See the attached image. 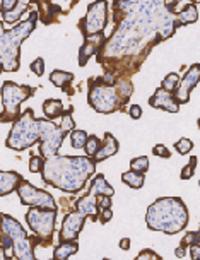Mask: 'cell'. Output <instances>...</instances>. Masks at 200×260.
I'll list each match as a JSON object with an SVG mask.
<instances>
[{"mask_svg":"<svg viewBox=\"0 0 200 260\" xmlns=\"http://www.w3.org/2000/svg\"><path fill=\"white\" fill-rule=\"evenodd\" d=\"M178 86H180V76L176 72L168 74L161 82V89H164L166 92H171V94H175Z\"/></svg>","mask_w":200,"mask_h":260,"instance_id":"83f0119b","label":"cell"},{"mask_svg":"<svg viewBox=\"0 0 200 260\" xmlns=\"http://www.w3.org/2000/svg\"><path fill=\"white\" fill-rule=\"evenodd\" d=\"M176 21H178V26H187V24H193V22L198 21V4H185L183 7L180 9L178 14H176Z\"/></svg>","mask_w":200,"mask_h":260,"instance_id":"44dd1931","label":"cell"},{"mask_svg":"<svg viewBox=\"0 0 200 260\" xmlns=\"http://www.w3.org/2000/svg\"><path fill=\"white\" fill-rule=\"evenodd\" d=\"M22 176L17 171H0V197L16 192Z\"/></svg>","mask_w":200,"mask_h":260,"instance_id":"d6986e66","label":"cell"},{"mask_svg":"<svg viewBox=\"0 0 200 260\" xmlns=\"http://www.w3.org/2000/svg\"><path fill=\"white\" fill-rule=\"evenodd\" d=\"M128 115H130V118H134V120H139L142 117V108L139 105H132V106H128Z\"/></svg>","mask_w":200,"mask_h":260,"instance_id":"7bdbcfd3","label":"cell"},{"mask_svg":"<svg viewBox=\"0 0 200 260\" xmlns=\"http://www.w3.org/2000/svg\"><path fill=\"white\" fill-rule=\"evenodd\" d=\"M40 123V156L43 159H48L52 156L58 154L60 146L63 144V139L67 134L58 127L57 123L50 122L46 118H38Z\"/></svg>","mask_w":200,"mask_h":260,"instance_id":"30bf717a","label":"cell"},{"mask_svg":"<svg viewBox=\"0 0 200 260\" xmlns=\"http://www.w3.org/2000/svg\"><path fill=\"white\" fill-rule=\"evenodd\" d=\"M29 7H31L29 2H17V6L14 7L11 12L2 14V19L6 21L7 24H16V22L21 19L22 14H24L26 11H29Z\"/></svg>","mask_w":200,"mask_h":260,"instance_id":"d4e9b609","label":"cell"},{"mask_svg":"<svg viewBox=\"0 0 200 260\" xmlns=\"http://www.w3.org/2000/svg\"><path fill=\"white\" fill-rule=\"evenodd\" d=\"M180 247H200V233L198 231H188L180 241Z\"/></svg>","mask_w":200,"mask_h":260,"instance_id":"d6a6232c","label":"cell"},{"mask_svg":"<svg viewBox=\"0 0 200 260\" xmlns=\"http://www.w3.org/2000/svg\"><path fill=\"white\" fill-rule=\"evenodd\" d=\"M193 149V142L187 137H181L180 141L175 142V151H178L180 154H188Z\"/></svg>","mask_w":200,"mask_h":260,"instance_id":"e575fe53","label":"cell"},{"mask_svg":"<svg viewBox=\"0 0 200 260\" xmlns=\"http://www.w3.org/2000/svg\"><path fill=\"white\" fill-rule=\"evenodd\" d=\"M38 12L29 11L27 19L21 21L12 29L6 31L4 22L0 21V74L16 72L21 67V45L32 31L36 29Z\"/></svg>","mask_w":200,"mask_h":260,"instance_id":"277c9868","label":"cell"},{"mask_svg":"<svg viewBox=\"0 0 200 260\" xmlns=\"http://www.w3.org/2000/svg\"><path fill=\"white\" fill-rule=\"evenodd\" d=\"M89 192L94 193V195H108V197H113L115 193V188L106 182L105 175L103 173H97L91 182V187H89Z\"/></svg>","mask_w":200,"mask_h":260,"instance_id":"603a6c76","label":"cell"},{"mask_svg":"<svg viewBox=\"0 0 200 260\" xmlns=\"http://www.w3.org/2000/svg\"><path fill=\"white\" fill-rule=\"evenodd\" d=\"M86 224V216L79 214L77 211L69 212L62 222V230H60L58 241H74L79 238V233Z\"/></svg>","mask_w":200,"mask_h":260,"instance_id":"5bb4252c","label":"cell"},{"mask_svg":"<svg viewBox=\"0 0 200 260\" xmlns=\"http://www.w3.org/2000/svg\"><path fill=\"white\" fill-rule=\"evenodd\" d=\"M185 255H187V248H185V247H178L175 250V257L176 258H183Z\"/></svg>","mask_w":200,"mask_h":260,"instance_id":"f6af8a7d","label":"cell"},{"mask_svg":"<svg viewBox=\"0 0 200 260\" xmlns=\"http://www.w3.org/2000/svg\"><path fill=\"white\" fill-rule=\"evenodd\" d=\"M0 230L12 240V252L17 260H38L35 255V247L29 241V236L21 226V222L12 216L0 212Z\"/></svg>","mask_w":200,"mask_h":260,"instance_id":"ba28073f","label":"cell"},{"mask_svg":"<svg viewBox=\"0 0 200 260\" xmlns=\"http://www.w3.org/2000/svg\"><path fill=\"white\" fill-rule=\"evenodd\" d=\"M0 260H12L11 257H7V253H6V250H4L2 247H0Z\"/></svg>","mask_w":200,"mask_h":260,"instance_id":"7dc6e473","label":"cell"},{"mask_svg":"<svg viewBox=\"0 0 200 260\" xmlns=\"http://www.w3.org/2000/svg\"><path fill=\"white\" fill-rule=\"evenodd\" d=\"M111 217H113V211H111V209H103V211H99V214H97V221H99L101 224H106Z\"/></svg>","mask_w":200,"mask_h":260,"instance_id":"b9f144b4","label":"cell"},{"mask_svg":"<svg viewBox=\"0 0 200 260\" xmlns=\"http://www.w3.org/2000/svg\"><path fill=\"white\" fill-rule=\"evenodd\" d=\"M122 182L125 185H128L130 188H142L144 187V182H146V176L142 173H136V171H125L122 173Z\"/></svg>","mask_w":200,"mask_h":260,"instance_id":"4316f807","label":"cell"},{"mask_svg":"<svg viewBox=\"0 0 200 260\" xmlns=\"http://www.w3.org/2000/svg\"><path fill=\"white\" fill-rule=\"evenodd\" d=\"M16 193L19 195V201L22 206L29 207H38V209H48V211H58V206L52 197V193H48L46 190L32 187L31 182H27L26 178L21 180V183L17 185Z\"/></svg>","mask_w":200,"mask_h":260,"instance_id":"7c38bea8","label":"cell"},{"mask_svg":"<svg viewBox=\"0 0 200 260\" xmlns=\"http://www.w3.org/2000/svg\"><path fill=\"white\" fill-rule=\"evenodd\" d=\"M36 92V87L27 84H16L12 81H6L0 87L4 111L0 113V123L16 122L21 117V105Z\"/></svg>","mask_w":200,"mask_h":260,"instance_id":"52a82bcc","label":"cell"},{"mask_svg":"<svg viewBox=\"0 0 200 260\" xmlns=\"http://www.w3.org/2000/svg\"><path fill=\"white\" fill-rule=\"evenodd\" d=\"M120 248H122V250H128L130 248V238H122V240H120Z\"/></svg>","mask_w":200,"mask_h":260,"instance_id":"bcb514c9","label":"cell"},{"mask_svg":"<svg viewBox=\"0 0 200 260\" xmlns=\"http://www.w3.org/2000/svg\"><path fill=\"white\" fill-rule=\"evenodd\" d=\"M72 111H74V106H71L69 110H63V115L60 118H62V123L58 125L60 128L63 130L65 134H71L74 128H76V122H74L72 118Z\"/></svg>","mask_w":200,"mask_h":260,"instance_id":"f546056e","label":"cell"},{"mask_svg":"<svg viewBox=\"0 0 200 260\" xmlns=\"http://www.w3.org/2000/svg\"><path fill=\"white\" fill-rule=\"evenodd\" d=\"M74 81V74L72 72H65V71H53L50 74V82L53 86L60 87V89L67 91V86Z\"/></svg>","mask_w":200,"mask_h":260,"instance_id":"484cf974","label":"cell"},{"mask_svg":"<svg viewBox=\"0 0 200 260\" xmlns=\"http://www.w3.org/2000/svg\"><path fill=\"white\" fill-rule=\"evenodd\" d=\"M136 260H162V257L161 255H157L156 252H152L151 248H146L137 255Z\"/></svg>","mask_w":200,"mask_h":260,"instance_id":"f35d334b","label":"cell"},{"mask_svg":"<svg viewBox=\"0 0 200 260\" xmlns=\"http://www.w3.org/2000/svg\"><path fill=\"white\" fill-rule=\"evenodd\" d=\"M76 211L79 214L91 217V221H97V214H99V209L96 206V195L94 193H86L84 197H81L76 202Z\"/></svg>","mask_w":200,"mask_h":260,"instance_id":"ac0fdd59","label":"cell"},{"mask_svg":"<svg viewBox=\"0 0 200 260\" xmlns=\"http://www.w3.org/2000/svg\"><path fill=\"white\" fill-rule=\"evenodd\" d=\"M103 260H111V258H103Z\"/></svg>","mask_w":200,"mask_h":260,"instance_id":"681fc988","label":"cell"},{"mask_svg":"<svg viewBox=\"0 0 200 260\" xmlns=\"http://www.w3.org/2000/svg\"><path fill=\"white\" fill-rule=\"evenodd\" d=\"M29 69H31V72L32 74H36L38 77H41L45 74V60L43 58H35L31 62V65H29Z\"/></svg>","mask_w":200,"mask_h":260,"instance_id":"d590c367","label":"cell"},{"mask_svg":"<svg viewBox=\"0 0 200 260\" xmlns=\"http://www.w3.org/2000/svg\"><path fill=\"white\" fill-rule=\"evenodd\" d=\"M57 214H58V211L29 207V211L26 212V221L32 230V233H35V236L52 243L55 224H57Z\"/></svg>","mask_w":200,"mask_h":260,"instance_id":"9c48e42d","label":"cell"},{"mask_svg":"<svg viewBox=\"0 0 200 260\" xmlns=\"http://www.w3.org/2000/svg\"><path fill=\"white\" fill-rule=\"evenodd\" d=\"M96 173V162L87 156H52L43 161L41 178L65 193H77Z\"/></svg>","mask_w":200,"mask_h":260,"instance_id":"7a4b0ae2","label":"cell"},{"mask_svg":"<svg viewBox=\"0 0 200 260\" xmlns=\"http://www.w3.org/2000/svg\"><path fill=\"white\" fill-rule=\"evenodd\" d=\"M105 43V35H96V36H91V38H86V41L82 43V46L79 48V65L81 67H86L87 62L92 55L97 53L99 46Z\"/></svg>","mask_w":200,"mask_h":260,"instance_id":"2e32d148","label":"cell"},{"mask_svg":"<svg viewBox=\"0 0 200 260\" xmlns=\"http://www.w3.org/2000/svg\"><path fill=\"white\" fill-rule=\"evenodd\" d=\"M38 7V19L43 22V24H52L58 19V14H62V9L57 4L52 2H38L36 4Z\"/></svg>","mask_w":200,"mask_h":260,"instance_id":"ffe728a7","label":"cell"},{"mask_svg":"<svg viewBox=\"0 0 200 260\" xmlns=\"http://www.w3.org/2000/svg\"><path fill=\"white\" fill-rule=\"evenodd\" d=\"M101 146V139L97 136H87V141H86V146H84V151H86V156L87 157H92L97 152Z\"/></svg>","mask_w":200,"mask_h":260,"instance_id":"1f68e13d","label":"cell"},{"mask_svg":"<svg viewBox=\"0 0 200 260\" xmlns=\"http://www.w3.org/2000/svg\"><path fill=\"white\" fill-rule=\"evenodd\" d=\"M43 157L41 156H32L29 157V171L31 173H41V168H43Z\"/></svg>","mask_w":200,"mask_h":260,"instance_id":"8d00e7d4","label":"cell"},{"mask_svg":"<svg viewBox=\"0 0 200 260\" xmlns=\"http://www.w3.org/2000/svg\"><path fill=\"white\" fill-rule=\"evenodd\" d=\"M190 257L192 260H200V247H190Z\"/></svg>","mask_w":200,"mask_h":260,"instance_id":"ee69618b","label":"cell"},{"mask_svg":"<svg viewBox=\"0 0 200 260\" xmlns=\"http://www.w3.org/2000/svg\"><path fill=\"white\" fill-rule=\"evenodd\" d=\"M16 6H17V0H2L0 2V14L11 12Z\"/></svg>","mask_w":200,"mask_h":260,"instance_id":"60d3db41","label":"cell"},{"mask_svg":"<svg viewBox=\"0 0 200 260\" xmlns=\"http://www.w3.org/2000/svg\"><path fill=\"white\" fill-rule=\"evenodd\" d=\"M152 154L168 159V157H171V151L166 146H162V144H156V146L152 147Z\"/></svg>","mask_w":200,"mask_h":260,"instance_id":"ab89813d","label":"cell"},{"mask_svg":"<svg viewBox=\"0 0 200 260\" xmlns=\"http://www.w3.org/2000/svg\"><path fill=\"white\" fill-rule=\"evenodd\" d=\"M198 79H200V63H193L187 71V74H185V77L180 79V86L175 92V98L180 105H185L190 101V92L198 86Z\"/></svg>","mask_w":200,"mask_h":260,"instance_id":"4fadbf2b","label":"cell"},{"mask_svg":"<svg viewBox=\"0 0 200 260\" xmlns=\"http://www.w3.org/2000/svg\"><path fill=\"white\" fill-rule=\"evenodd\" d=\"M40 141V123L32 108H27L12 123V128L6 139V146L12 151L29 149Z\"/></svg>","mask_w":200,"mask_h":260,"instance_id":"8992f818","label":"cell"},{"mask_svg":"<svg viewBox=\"0 0 200 260\" xmlns=\"http://www.w3.org/2000/svg\"><path fill=\"white\" fill-rule=\"evenodd\" d=\"M134 92V86L127 81H120L113 86L103 82L101 77L92 79L89 82V92H87V103L97 113H113V111L125 110L130 96Z\"/></svg>","mask_w":200,"mask_h":260,"instance_id":"5b68a950","label":"cell"},{"mask_svg":"<svg viewBox=\"0 0 200 260\" xmlns=\"http://www.w3.org/2000/svg\"><path fill=\"white\" fill-rule=\"evenodd\" d=\"M146 224L151 231L176 235L188 224V209L180 197H161L147 207Z\"/></svg>","mask_w":200,"mask_h":260,"instance_id":"3957f363","label":"cell"},{"mask_svg":"<svg viewBox=\"0 0 200 260\" xmlns=\"http://www.w3.org/2000/svg\"><path fill=\"white\" fill-rule=\"evenodd\" d=\"M43 113H45L46 120L53 122L55 118H58L63 115V103L60 100H53V98H50V100H46L43 103Z\"/></svg>","mask_w":200,"mask_h":260,"instance_id":"cb8c5ba5","label":"cell"},{"mask_svg":"<svg viewBox=\"0 0 200 260\" xmlns=\"http://www.w3.org/2000/svg\"><path fill=\"white\" fill-rule=\"evenodd\" d=\"M69 137H71V142L76 149H84L86 141H87V132H84V130H79V128H74L72 132L69 134Z\"/></svg>","mask_w":200,"mask_h":260,"instance_id":"f1b7e54d","label":"cell"},{"mask_svg":"<svg viewBox=\"0 0 200 260\" xmlns=\"http://www.w3.org/2000/svg\"><path fill=\"white\" fill-rule=\"evenodd\" d=\"M149 105H151L152 108L164 110V111H170V113H178L180 111V103L176 101L175 94L166 92L164 89H161V87H157L154 91V94L149 98Z\"/></svg>","mask_w":200,"mask_h":260,"instance_id":"9a60e30c","label":"cell"},{"mask_svg":"<svg viewBox=\"0 0 200 260\" xmlns=\"http://www.w3.org/2000/svg\"><path fill=\"white\" fill-rule=\"evenodd\" d=\"M79 252L77 240L74 241H58V245L53 250V260H69L72 255Z\"/></svg>","mask_w":200,"mask_h":260,"instance_id":"7402d4cb","label":"cell"},{"mask_svg":"<svg viewBox=\"0 0 200 260\" xmlns=\"http://www.w3.org/2000/svg\"><path fill=\"white\" fill-rule=\"evenodd\" d=\"M2 236H4V233H2V230H0V247H2Z\"/></svg>","mask_w":200,"mask_h":260,"instance_id":"c3c4849f","label":"cell"},{"mask_svg":"<svg viewBox=\"0 0 200 260\" xmlns=\"http://www.w3.org/2000/svg\"><path fill=\"white\" fill-rule=\"evenodd\" d=\"M108 4L105 0H97V2H91L87 6V12L86 16L79 21V29H81L82 36L86 38H91V36L101 35L106 27V21H108Z\"/></svg>","mask_w":200,"mask_h":260,"instance_id":"8fae6325","label":"cell"},{"mask_svg":"<svg viewBox=\"0 0 200 260\" xmlns=\"http://www.w3.org/2000/svg\"><path fill=\"white\" fill-rule=\"evenodd\" d=\"M147 170H149V157L147 156H139L130 161V171L146 175Z\"/></svg>","mask_w":200,"mask_h":260,"instance_id":"4dcf8cb0","label":"cell"},{"mask_svg":"<svg viewBox=\"0 0 200 260\" xmlns=\"http://www.w3.org/2000/svg\"><path fill=\"white\" fill-rule=\"evenodd\" d=\"M96 206L99 211H103V209H111L113 202H111V197H108V195H96Z\"/></svg>","mask_w":200,"mask_h":260,"instance_id":"74e56055","label":"cell"},{"mask_svg":"<svg viewBox=\"0 0 200 260\" xmlns=\"http://www.w3.org/2000/svg\"><path fill=\"white\" fill-rule=\"evenodd\" d=\"M120 149V144L118 141L113 137V134L111 132H106L105 134V137H103V141H101V146H99V149H97V152L94 156H92V161L96 162H99V161H105V159H108V157L111 156H115L116 152H118Z\"/></svg>","mask_w":200,"mask_h":260,"instance_id":"e0dca14e","label":"cell"},{"mask_svg":"<svg viewBox=\"0 0 200 260\" xmlns=\"http://www.w3.org/2000/svg\"><path fill=\"white\" fill-rule=\"evenodd\" d=\"M197 165H198V157H197V156H192V157H190V162H188V165L185 166L183 170H181L180 178H181V180H190V178H193L195 168H197Z\"/></svg>","mask_w":200,"mask_h":260,"instance_id":"836d02e7","label":"cell"},{"mask_svg":"<svg viewBox=\"0 0 200 260\" xmlns=\"http://www.w3.org/2000/svg\"><path fill=\"white\" fill-rule=\"evenodd\" d=\"M115 29L96 53L105 72L115 76V84L136 74L156 45L171 38L178 29L175 14L164 2H113Z\"/></svg>","mask_w":200,"mask_h":260,"instance_id":"6da1fadb","label":"cell"}]
</instances>
